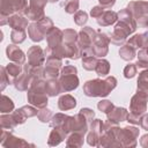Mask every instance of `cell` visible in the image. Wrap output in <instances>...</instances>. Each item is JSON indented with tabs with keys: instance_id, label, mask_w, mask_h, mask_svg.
<instances>
[{
	"instance_id": "4",
	"label": "cell",
	"mask_w": 148,
	"mask_h": 148,
	"mask_svg": "<svg viewBox=\"0 0 148 148\" xmlns=\"http://www.w3.org/2000/svg\"><path fill=\"white\" fill-rule=\"evenodd\" d=\"M120 56L124 58V59H126V60H128V59H132L133 57H134V51L131 49H128V47H126V49H121V51H120Z\"/></svg>"
},
{
	"instance_id": "6",
	"label": "cell",
	"mask_w": 148,
	"mask_h": 148,
	"mask_svg": "<svg viewBox=\"0 0 148 148\" xmlns=\"http://www.w3.org/2000/svg\"><path fill=\"white\" fill-rule=\"evenodd\" d=\"M135 72H136L135 66H133V65H128V66L125 68V76H126V77H132V76H134Z\"/></svg>"
},
{
	"instance_id": "8",
	"label": "cell",
	"mask_w": 148,
	"mask_h": 148,
	"mask_svg": "<svg viewBox=\"0 0 148 148\" xmlns=\"http://www.w3.org/2000/svg\"><path fill=\"white\" fill-rule=\"evenodd\" d=\"M99 1H101L102 5L108 6V7H110V6H112L114 3V0H99Z\"/></svg>"
},
{
	"instance_id": "2",
	"label": "cell",
	"mask_w": 148,
	"mask_h": 148,
	"mask_svg": "<svg viewBox=\"0 0 148 148\" xmlns=\"http://www.w3.org/2000/svg\"><path fill=\"white\" fill-rule=\"evenodd\" d=\"M7 54H8V58L12 60H15V61L20 60V62H23V60H24V56H23L22 51L18 50V47H16L15 45H8Z\"/></svg>"
},
{
	"instance_id": "5",
	"label": "cell",
	"mask_w": 148,
	"mask_h": 148,
	"mask_svg": "<svg viewBox=\"0 0 148 148\" xmlns=\"http://www.w3.org/2000/svg\"><path fill=\"white\" fill-rule=\"evenodd\" d=\"M111 108H112V104L109 101H102L98 104V109L102 110V111H104V112H106V113L109 112V110H111Z\"/></svg>"
},
{
	"instance_id": "1",
	"label": "cell",
	"mask_w": 148,
	"mask_h": 148,
	"mask_svg": "<svg viewBox=\"0 0 148 148\" xmlns=\"http://www.w3.org/2000/svg\"><path fill=\"white\" fill-rule=\"evenodd\" d=\"M116 86V79L109 77L105 81L94 80L88 81L84 86V91L87 96H106L110 90H112Z\"/></svg>"
},
{
	"instance_id": "3",
	"label": "cell",
	"mask_w": 148,
	"mask_h": 148,
	"mask_svg": "<svg viewBox=\"0 0 148 148\" xmlns=\"http://www.w3.org/2000/svg\"><path fill=\"white\" fill-rule=\"evenodd\" d=\"M96 71H97L98 75H105L109 72V62L106 60L99 61L98 65L96 66Z\"/></svg>"
},
{
	"instance_id": "7",
	"label": "cell",
	"mask_w": 148,
	"mask_h": 148,
	"mask_svg": "<svg viewBox=\"0 0 148 148\" xmlns=\"http://www.w3.org/2000/svg\"><path fill=\"white\" fill-rule=\"evenodd\" d=\"M7 69H8V73H9L10 75H13V76H15V75H17V74L20 73V67H18V65L12 64V65L8 66Z\"/></svg>"
}]
</instances>
